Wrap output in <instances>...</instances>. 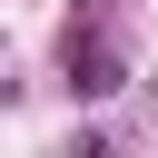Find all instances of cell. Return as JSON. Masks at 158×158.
Listing matches in <instances>:
<instances>
[{
	"label": "cell",
	"instance_id": "cell-1",
	"mask_svg": "<svg viewBox=\"0 0 158 158\" xmlns=\"http://www.w3.org/2000/svg\"><path fill=\"white\" fill-rule=\"evenodd\" d=\"M118 79H128L118 40H109V30H69V89H79V99H109Z\"/></svg>",
	"mask_w": 158,
	"mask_h": 158
},
{
	"label": "cell",
	"instance_id": "cell-2",
	"mask_svg": "<svg viewBox=\"0 0 158 158\" xmlns=\"http://www.w3.org/2000/svg\"><path fill=\"white\" fill-rule=\"evenodd\" d=\"M69 158H118V138H79V148H69Z\"/></svg>",
	"mask_w": 158,
	"mask_h": 158
}]
</instances>
